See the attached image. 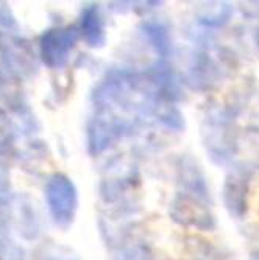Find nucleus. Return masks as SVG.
Masks as SVG:
<instances>
[{"label":"nucleus","instance_id":"f257e3e1","mask_svg":"<svg viewBox=\"0 0 259 260\" xmlns=\"http://www.w3.org/2000/svg\"><path fill=\"white\" fill-rule=\"evenodd\" d=\"M175 103L156 89L147 70H109L91 95L86 126L89 153L96 156L109 150L149 122L180 133L184 119Z\"/></svg>","mask_w":259,"mask_h":260},{"label":"nucleus","instance_id":"f03ea898","mask_svg":"<svg viewBox=\"0 0 259 260\" xmlns=\"http://www.w3.org/2000/svg\"><path fill=\"white\" fill-rule=\"evenodd\" d=\"M203 147L211 160L217 165H225L233 160L238 145L234 137V119L228 109H211L202 128Z\"/></svg>","mask_w":259,"mask_h":260},{"label":"nucleus","instance_id":"7ed1b4c3","mask_svg":"<svg viewBox=\"0 0 259 260\" xmlns=\"http://www.w3.org/2000/svg\"><path fill=\"white\" fill-rule=\"evenodd\" d=\"M45 200L53 221L60 228H69L74 223L78 209V192L72 179L61 173L50 176L45 185Z\"/></svg>","mask_w":259,"mask_h":260},{"label":"nucleus","instance_id":"20e7f679","mask_svg":"<svg viewBox=\"0 0 259 260\" xmlns=\"http://www.w3.org/2000/svg\"><path fill=\"white\" fill-rule=\"evenodd\" d=\"M170 218L184 228H192L198 231H213L216 228V218L211 212V203L194 197L186 192H177L170 207Z\"/></svg>","mask_w":259,"mask_h":260},{"label":"nucleus","instance_id":"39448f33","mask_svg":"<svg viewBox=\"0 0 259 260\" xmlns=\"http://www.w3.org/2000/svg\"><path fill=\"white\" fill-rule=\"evenodd\" d=\"M223 75L225 67L213 47L208 44L198 45L187 70V84L202 92L211 90L220 83Z\"/></svg>","mask_w":259,"mask_h":260},{"label":"nucleus","instance_id":"423d86ee","mask_svg":"<svg viewBox=\"0 0 259 260\" xmlns=\"http://www.w3.org/2000/svg\"><path fill=\"white\" fill-rule=\"evenodd\" d=\"M81 33L78 27H66L49 30L41 38V56L42 61L52 67H63L75 45L80 39Z\"/></svg>","mask_w":259,"mask_h":260},{"label":"nucleus","instance_id":"0eeeda50","mask_svg":"<svg viewBox=\"0 0 259 260\" xmlns=\"http://www.w3.org/2000/svg\"><path fill=\"white\" fill-rule=\"evenodd\" d=\"M251 175L253 170L242 165V167L233 169L225 179L223 190H222L223 204L228 210V214L236 220H241L247 212V195H248Z\"/></svg>","mask_w":259,"mask_h":260},{"label":"nucleus","instance_id":"6e6552de","mask_svg":"<svg viewBox=\"0 0 259 260\" xmlns=\"http://www.w3.org/2000/svg\"><path fill=\"white\" fill-rule=\"evenodd\" d=\"M177 179L180 192L191 193L194 197H198L208 203H211L209 197V187L205 178V173L202 172L200 165L191 157V156H183L180 157L177 164Z\"/></svg>","mask_w":259,"mask_h":260},{"label":"nucleus","instance_id":"1a4fd4ad","mask_svg":"<svg viewBox=\"0 0 259 260\" xmlns=\"http://www.w3.org/2000/svg\"><path fill=\"white\" fill-rule=\"evenodd\" d=\"M139 31L156 53L158 61L169 62L174 53V41L167 23L161 19H147L140 23Z\"/></svg>","mask_w":259,"mask_h":260},{"label":"nucleus","instance_id":"9d476101","mask_svg":"<svg viewBox=\"0 0 259 260\" xmlns=\"http://www.w3.org/2000/svg\"><path fill=\"white\" fill-rule=\"evenodd\" d=\"M80 33L81 38L88 42L89 47L100 49L106 42V31H105V22L100 14L99 5H89L83 10L81 23H80Z\"/></svg>","mask_w":259,"mask_h":260},{"label":"nucleus","instance_id":"9b49d317","mask_svg":"<svg viewBox=\"0 0 259 260\" xmlns=\"http://www.w3.org/2000/svg\"><path fill=\"white\" fill-rule=\"evenodd\" d=\"M233 14V7L226 2H214L203 8L198 14V27L205 33H211L213 30H219L226 25Z\"/></svg>","mask_w":259,"mask_h":260},{"label":"nucleus","instance_id":"f8f14e48","mask_svg":"<svg viewBox=\"0 0 259 260\" xmlns=\"http://www.w3.org/2000/svg\"><path fill=\"white\" fill-rule=\"evenodd\" d=\"M116 260H155V257L146 243H130L121 246Z\"/></svg>","mask_w":259,"mask_h":260},{"label":"nucleus","instance_id":"ddd939ff","mask_svg":"<svg viewBox=\"0 0 259 260\" xmlns=\"http://www.w3.org/2000/svg\"><path fill=\"white\" fill-rule=\"evenodd\" d=\"M203 260H222L220 257H217L219 254L214 252V251H203Z\"/></svg>","mask_w":259,"mask_h":260},{"label":"nucleus","instance_id":"4468645a","mask_svg":"<svg viewBox=\"0 0 259 260\" xmlns=\"http://www.w3.org/2000/svg\"><path fill=\"white\" fill-rule=\"evenodd\" d=\"M250 260H259V248H257V249H254V251L251 252Z\"/></svg>","mask_w":259,"mask_h":260},{"label":"nucleus","instance_id":"2eb2a0df","mask_svg":"<svg viewBox=\"0 0 259 260\" xmlns=\"http://www.w3.org/2000/svg\"><path fill=\"white\" fill-rule=\"evenodd\" d=\"M256 42H257V49H259V31H257V36H256Z\"/></svg>","mask_w":259,"mask_h":260}]
</instances>
